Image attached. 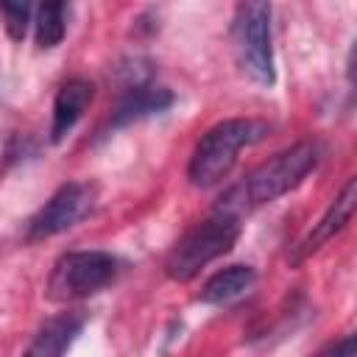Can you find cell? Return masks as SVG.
Wrapping results in <instances>:
<instances>
[{
  "label": "cell",
  "mask_w": 357,
  "mask_h": 357,
  "mask_svg": "<svg viewBox=\"0 0 357 357\" xmlns=\"http://www.w3.org/2000/svg\"><path fill=\"white\" fill-rule=\"evenodd\" d=\"M120 271L123 262L109 251H67L56 259L45 293L50 301L61 304L89 298L103 287L114 284Z\"/></svg>",
  "instance_id": "4"
},
{
  "label": "cell",
  "mask_w": 357,
  "mask_h": 357,
  "mask_svg": "<svg viewBox=\"0 0 357 357\" xmlns=\"http://www.w3.org/2000/svg\"><path fill=\"white\" fill-rule=\"evenodd\" d=\"M315 357H354V335H346V337L324 346Z\"/></svg>",
  "instance_id": "14"
},
{
  "label": "cell",
  "mask_w": 357,
  "mask_h": 357,
  "mask_svg": "<svg viewBox=\"0 0 357 357\" xmlns=\"http://www.w3.org/2000/svg\"><path fill=\"white\" fill-rule=\"evenodd\" d=\"M173 103H176V95L167 86H159L153 81L123 86L120 95H117V103H114L112 114L98 128V137H109L112 131H120V128H126L131 123H139V120L153 117V114H162Z\"/></svg>",
  "instance_id": "7"
},
{
  "label": "cell",
  "mask_w": 357,
  "mask_h": 357,
  "mask_svg": "<svg viewBox=\"0 0 357 357\" xmlns=\"http://www.w3.org/2000/svg\"><path fill=\"white\" fill-rule=\"evenodd\" d=\"M240 237V218L226 212H212L206 220L195 223L178 237V243L165 257V273L173 282H190L212 259L231 251Z\"/></svg>",
  "instance_id": "3"
},
{
  "label": "cell",
  "mask_w": 357,
  "mask_h": 357,
  "mask_svg": "<svg viewBox=\"0 0 357 357\" xmlns=\"http://www.w3.org/2000/svg\"><path fill=\"white\" fill-rule=\"evenodd\" d=\"M98 190L89 181H67L61 184L28 220L25 226V240L36 243V240H47L53 234H61L67 229H73L78 220H84L92 206H95Z\"/></svg>",
  "instance_id": "6"
},
{
  "label": "cell",
  "mask_w": 357,
  "mask_h": 357,
  "mask_svg": "<svg viewBox=\"0 0 357 357\" xmlns=\"http://www.w3.org/2000/svg\"><path fill=\"white\" fill-rule=\"evenodd\" d=\"M271 131V126L265 120H254V117H229L215 123L195 145L190 165H187V178L192 187H215L220 184L229 170L237 162L240 148L254 145L259 139H265Z\"/></svg>",
  "instance_id": "2"
},
{
  "label": "cell",
  "mask_w": 357,
  "mask_h": 357,
  "mask_svg": "<svg viewBox=\"0 0 357 357\" xmlns=\"http://www.w3.org/2000/svg\"><path fill=\"white\" fill-rule=\"evenodd\" d=\"M67 17H70V6L67 3H45L36 8V45L42 50L56 47L64 33H67Z\"/></svg>",
  "instance_id": "12"
},
{
  "label": "cell",
  "mask_w": 357,
  "mask_h": 357,
  "mask_svg": "<svg viewBox=\"0 0 357 357\" xmlns=\"http://www.w3.org/2000/svg\"><path fill=\"white\" fill-rule=\"evenodd\" d=\"M86 318L84 312L73 310V312H59L53 315L31 340V346L25 349L22 357H64L70 351V346L75 343V337L81 335Z\"/></svg>",
  "instance_id": "9"
},
{
  "label": "cell",
  "mask_w": 357,
  "mask_h": 357,
  "mask_svg": "<svg viewBox=\"0 0 357 357\" xmlns=\"http://www.w3.org/2000/svg\"><path fill=\"white\" fill-rule=\"evenodd\" d=\"M354 206H357V181L349 178L346 187L340 190V195H337V198L329 204V209L321 215V220L307 231L304 240H298V243L293 245V251L287 254V262H290V265H298V262H304L312 251H318L329 237H335V234L351 220Z\"/></svg>",
  "instance_id": "8"
},
{
  "label": "cell",
  "mask_w": 357,
  "mask_h": 357,
  "mask_svg": "<svg viewBox=\"0 0 357 357\" xmlns=\"http://www.w3.org/2000/svg\"><path fill=\"white\" fill-rule=\"evenodd\" d=\"M234 53L248 78L262 86H273V39H271V6L268 3H240L231 22Z\"/></svg>",
  "instance_id": "5"
},
{
  "label": "cell",
  "mask_w": 357,
  "mask_h": 357,
  "mask_svg": "<svg viewBox=\"0 0 357 357\" xmlns=\"http://www.w3.org/2000/svg\"><path fill=\"white\" fill-rule=\"evenodd\" d=\"M257 282V271L251 265H229L223 271H218L215 276H209L198 293L201 304H226L234 301L237 296H243L245 290H251Z\"/></svg>",
  "instance_id": "11"
},
{
  "label": "cell",
  "mask_w": 357,
  "mask_h": 357,
  "mask_svg": "<svg viewBox=\"0 0 357 357\" xmlns=\"http://www.w3.org/2000/svg\"><path fill=\"white\" fill-rule=\"evenodd\" d=\"M3 17H6V31L14 42H20L28 31V22H31V6L28 3H3L0 6Z\"/></svg>",
  "instance_id": "13"
},
{
  "label": "cell",
  "mask_w": 357,
  "mask_h": 357,
  "mask_svg": "<svg viewBox=\"0 0 357 357\" xmlns=\"http://www.w3.org/2000/svg\"><path fill=\"white\" fill-rule=\"evenodd\" d=\"M95 100V86L84 78H73L67 81L53 100V123H50V142L59 145L73 126L81 120V114L89 109V103Z\"/></svg>",
  "instance_id": "10"
},
{
  "label": "cell",
  "mask_w": 357,
  "mask_h": 357,
  "mask_svg": "<svg viewBox=\"0 0 357 357\" xmlns=\"http://www.w3.org/2000/svg\"><path fill=\"white\" fill-rule=\"evenodd\" d=\"M321 162V148L318 142H296L284 151H279L276 156H271L268 162H262L259 167H254L248 176H243L237 184H231L220 198L215 212H226L234 218H243L248 212H254L262 204H271L276 198H282L284 192L296 190Z\"/></svg>",
  "instance_id": "1"
}]
</instances>
